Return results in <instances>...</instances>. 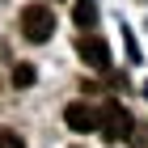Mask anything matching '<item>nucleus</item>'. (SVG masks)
Segmentation results:
<instances>
[{
  "instance_id": "6",
  "label": "nucleus",
  "mask_w": 148,
  "mask_h": 148,
  "mask_svg": "<svg viewBox=\"0 0 148 148\" xmlns=\"http://www.w3.org/2000/svg\"><path fill=\"white\" fill-rule=\"evenodd\" d=\"M13 85H17V89H21V85H34V68H30V64H17V68H13Z\"/></svg>"
},
{
  "instance_id": "7",
  "label": "nucleus",
  "mask_w": 148,
  "mask_h": 148,
  "mask_svg": "<svg viewBox=\"0 0 148 148\" xmlns=\"http://www.w3.org/2000/svg\"><path fill=\"white\" fill-rule=\"evenodd\" d=\"M0 148H25V144H21V136H17V131L0 127Z\"/></svg>"
},
{
  "instance_id": "5",
  "label": "nucleus",
  "mask_w": 148,
  "mask_h": 148,
  "mask_svg": "<svg viewBox=\"0 0 148 148\" xmlns=\"http://www.w3.org/2000/svg\"><path fill=\"white\" fill-rule=\"evenodd\" d=\"M72 17H76L80 30H89V25H97V0H76V9H72Z\"/></svg>"
},
{
  "instance_id": "3",
  "label": "nucleus",
  "mask_w": 148,
  "mask_h": 148,
  "mask_svg": "<svg viewBox=\"0 0 148 148\" xmlns=\"http://www.w3.org/2000/svg\"><path fill=\"white\" fill-rule=\"evenodd\" d=\"M76 55L85 59L89 68H97V72H106V68H110V47H106L97 34H80V42H76Z\"/></svg>"
},
{
  "instance_id": "1",
  "label": "nucleus",
  "mask_w": 148,
  "mask_h": 148,
  "mask_svg": "<svg viewBox=\"0 0 148 148\" xmlns=\"http://www.w3.org/2000/svg\"><path fill=\"white\" fill-rule=\"evenodd\" d=\"M21 34L30 42H47V38L55 34V13L47 9V4H25L21 9Z\"/></svg>"
},
{
  "instance_id": "2",
  "label": "nucleus",
  "mask_w": 148,
  "mask_h": 148,
  "mask_svg": "<svg viewBox=\"0 0 148 148\" xmlns=\"http://www.w3.org/2000/svg\"><path fill=\"white\" fill-rule=\"evenodd\" d=\"M93 114H97V131L106 140H127L131 136V114L123 110V102H106L102 110H93Z\"/></svg>"
},
{
  "instance_id": "8",
  "label": "nucleus",
  "mask_w": 148,
  "mask_h": 148,
  "mask_svg": "<svg viewBox=\"0 0 148 148\" xmlns=\"http://www.w3.org/2000/svg\"><path fill=\"white\" fill-rule=\"evenodd\" d=\"M144 97H148V89H144Z\"/></svg>"
},
{
  "instance_id": "4",
  "label": "nucleus",
  "mask_w": 148,
  "mask_h": 148,
  "mask_svg": "<svg viewBox=\"0 0 148 148\" xmlns=\"http://www.w3.org/2000/svg\"><path fill=\"white\" fill-rule=\"evenodd\" d=\"M64 123H68L72 131H80V136H89V131H97V114H93V106L72 102L68 110H64Z\"/></svg>"
}]
</instances>
